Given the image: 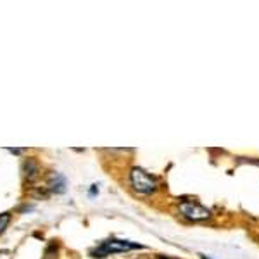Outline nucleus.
<instances>
[{"mask_svg": "<svg viewBox=\"0 0 259 259\" xmlns=\"http://www.w3.org/2000/svg\"><path fill=\"white\" fill-rule=\"evenodd\" d=\"M130 183L139 194L150 195L157 190V180L142 168H133L130 171Z\"/></svg>", "mask_w": 259, "mask_h": 259, "instance_id": "nucleus-1", "label": "nucleus"}, {"mask_svg": "<svg viewBox=\"0 0 259 259\" xmlns=\"http://www.w3.org/2000/svg\"><path fill=\"white\" fill-rule=\"evenodd\" d=\"M135 249H144V245L135 244V242L130 240H119V239H109L99 245L94 250V254L97 257H106L111 254H118V252H128V250H135Z\"/></svg>", "mask_w": 259, "mask_h": 259, "instance_id": "nucleus-2", "label": "nucleus"}, {"mask_svg": "<svg viewBox=\"0 0 259 259\" xmlns=\"http://www.w3.org/2000/svg\"><path fill=\"white\" fill-rule=\"evenodd\" d=\"M178 209L187 220H190V221H206L211 218V211L207 209V207L200 206V204L195 202V200H189V199L180 200Z\"/></svg>", "mask_w": 259, "mask_h": 259, "instance_id": "nucleus-3", "label": "nucleus"}, {"mask_svg": "<svg viewBox=\"0 0 259 259\" xmlns=\"http://www.w3.org/2000/svg\"><path fill=\"white\" fill-rule=\"evenodd\" d=\"M49 187H50V190L56 192V194H62V192L66 190V178L62 177V175H54L49 182Z\"/></svg>", "mask_w": 259, "mask_h": 259, "instance_id": "nucleus-4", "label": "nucleus"}, {"mask_svg": "<svg viewBox=\"0 0 259 259\" xmlns=\"http://www.w3.org/2000/svg\"><path fill=\"white\" fill-rule=\"evenodd\" d=\"M9 221H11V212H2V214H0V233L6 232Z\"/></svg>", "mask_w": 259, "mask_h": 259, "instance_id": "nucleus-5", "label": "nucleus"}, {"mask_svg": "<svg viewBox=\"0 0 259 259\" xmlns=\"http://www.w3.org/2000/svg\"><path fill=\"white\" fill-rule=\"evenodd\" d=\"M9 152H12V154H21V152H23V149H9Z\"/></svg>", "mask_w": 259, "mask_h": 259, "instance_id": "nucleus-6", "label": "nucleus"}, {"mask_svg": "<svg viewBox=\"0 0 259 259\" xmlns=\"http://www.w3.org/2000/svg\"><path fill=\"white\" fill-rule=\"evenodd\" d=\"M200 257H202V259H211V257H207V256H204V254H200Z\"/></svg>", "mask_w": 259, "mask_h": 259, "instance_id": "nucleus-7", "label": "nucleus"}]
</instances>
